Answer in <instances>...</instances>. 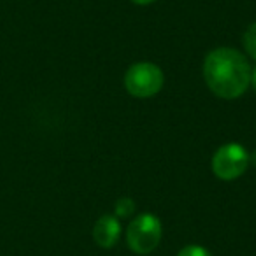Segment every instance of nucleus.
<instances>
[{
	"label": "nucleus",
	"mask_w": 256,
	"mask_h": 256,
	"mask_svg": "<svg viewBox=\"0 0 256 256\" xmlns=\"http://www.w3.org/2000/svg\"><path fill=\"white\" fill-rule=\"evenodd\" d=\"M164 72L154 64H136L124 76V88L136 98H150L164 88Z\"/></svg>",
	"instance_id": "nucleus-2"
},
{
	"label": "nucleus",
	"mask_w": 256,
	"mask_h": 256,
	"mask_svg": "<svg viewBox=\"0 0 256 256\" xmlns=\"http://www.w3.org/2000/svg\"><path fill=\"white\" fill-rule=\"evenodd\" d=\"M132 2L137 6H150V4H153L154 0H132Z\"/></svg>",
	"instance_id": "nucleus-9"
},
{
	"label": "nucleus",
	"mask_w": 256,
	"mask_h": 256,
	"mask_svg": "<svg viewBox=\"0 0 256 256\" xmlns=\"http://www.w3.org/2000/svg\"><path fill=\"white\" fill-rule=\"evenodd\" d=\"M249 153L240 144H224L212 156V172L223 181L240 178L249 167Z\"/></svg>",
	"instance_id": "nucleus-4"
},
{
	"label": "nucleus",
	"mask_w": 256,
	"mask_h": 256,
	"mask_svg": "<svg viewBox=\"0 0 256 256\" xmlns=\"http://www.w3.org/2000/svg\"><path fill=\"white\" fill-rule=\"evenodd\" d=\"M121 234V224L118 221V218L114 216H102L98 221L95 223V228H93V238L95 242L100 246V248H112L118 242Z\"/></svg>",
	"instance_id": "nucleus-5"
},
{
	"label": "nucleus",
	"mask_w": 256,
	"mask_h": 256,
	"mask_svg": "<svg viewBox=\"0 0 256 256\" xmlns=\"http://www.w3.org/2000/svg\"><path fill=\"white\" fill-rule=\"evenodd\" d=\"M251 84H252V88H254V92H256V68L251 72Z\"/></svg>",
	"instance_id": "nucleus-10"
},
{
	"label": "nucleus",
	"mask_w": 256,
	"mask_h": 256,
	"mask_svg": "<svg viewBox=\"0 0 256 256\" xmlns=\"http://www.w3.org/2000/svg\"><path fill=\"white\" fill-rule=\"evenodd\" d=\"M178 256H210V252L202 246H188V248L181 249Z\"/></svg>",
	"instance_id": "nucleus-8"
},
{
	"label": "nucleus",
	"mask_w": 256,
	"mask_h": 256,
	"mask_svg": "<svg viewBox=\"0 0 256 256\" xmlns=\"http://www.w3.org/2000/svg\"><path fill=\"white\" fill-rule=\"evenodd\" d=\"M251 67L244 54L232 48H220L207 54L204 78L207 86L220 98H238L251 82Z\"/></svg>",
	"instance_id": "nucleus-1"
},
{
	"label": "nucleus",
	"mask_w": 256,
	"mask_h": 256,
	"mask_svg": "<svg viewBox=\"0 0 256 256\" xmlns=\"http://www.w3.org/2000/svg\"><path fill=\"white\" fill-rule=\"evenodd\" d=\"M114 210H116V216L120 218H126L136 210V204L130 198H120L114 206Z\"/></svg>",
	"instance_id": "nucleus-7"
},
{
	"label": "nucleus",
	"mask_w": 256,
	"mask_h": 256,
	"mask_svg": "<svg viewBox=\"0 0 256 256\" xmlns=\"http://www.w3.org/2000/svg\"><path fill=\"white\" fill-rule=\"evenodd\" d=\"M162 240V223L153 214H140L126 230V244L136 254H150Z\"/></svg>",
	"instance_id": "nucleus-3"
},
{
	"label": "nucleus",
	"mask_w": 256,
	"mask_h": 256,
	"mask_svg": "<svg viewBox=\"0 0 256 256\" xmlns=\"http://www.w3.org/2000/svg\"><path fill=\"white\" fill-rule=\"evenodd\" d=\"M249 162H252V165H256V153L252 156H249Z\"/></svg>",
	"instance_id": "nucleus-11"
},
{
	"label": "nucleus",
	"mask_w": 256,
	"mask_h": 256,
	"mask_svg": "<svg viewBox=\"0 0 256 256\" xmlns=\"http://www.w3.org/2000/svg\"><path fill=\"white\" fill-rule=\"evenodd\" d=\"M244 46L248 50L249 56L256 60V23H252L244 34Z\"/></svg>",
	"instance_id": "nucleus-6"
}]
</instances>
